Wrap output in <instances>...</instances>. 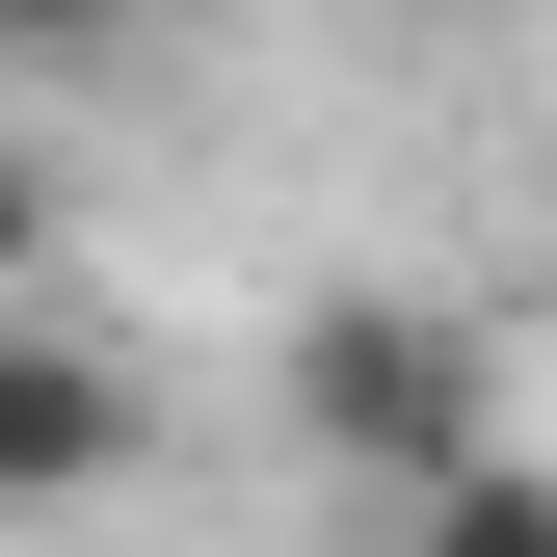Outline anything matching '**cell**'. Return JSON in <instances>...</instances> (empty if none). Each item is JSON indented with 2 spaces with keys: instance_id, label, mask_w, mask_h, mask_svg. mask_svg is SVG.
<instances>
[{
  "instance_id": "2",
  "label": "cell",
  "mask_w": 557,
  "mask_h": 557,
  "mask_svg": "<svg viewBox=\"0 0 557 557\" xmlns=\"http://www.w3.org/2000/svg\"><path fill=\"white\" fill-rule=\"evenodd\" d=\"M160 451V398H133V345L81 293H0V505H107V478Z\"/></svg>"
},
{
  "instance_id": "3",
  "label": "cell",
  "mask_w": 557,
  "mask_h": 557,
  "mask_svg": "<svg viewBox=\"0 0 557 557\" xmlns=\"http://www.w3.org/2000/svg\"><path fill=\"white\" fill-rule=\"evenodd\" d=\"M398 557H557V451H451V478H398Z\"/></svg>"
},
{
  "instance_id": "5",
  "label": "cell",
  "mask_w": 557,
  "mask_h": 557,
  "mask_svg": "<svg viewBox=\"0 0 557 557\" xmlns=\"http://www.w3.org/2000/svg\"><path fill=\"white\" fill-rule=\"evenodd\" d=\"M0 293H53V160L0 133Z\"/></svg>"
},
{
  "instance_id": "1",
  "label": "cell",
  "mask_w": 557,
  "mask_h": 557,
  "mask_svg": "<svg viewBox=\"0 0 557 557\" xmlns=\"http://www.w3.org/2000/svg\"><path fill=\"white\" fill-rule=\"evenodd\" d=\"M293 425L398 505V478L505 451V398H478V319H451V293H319V319H293Z\"/></svg>"
},
{
  "instance_id": "6",
  "label": "cell",
  "mask_w": 557,
  "mask_h": 557,
  "mask_svg": "<svg viewBox=\"0 0 557 557\" xmlns=\"http://www.w3.org/2000/svg\"><path fill=\"white\" fill-rule=\"evenodd\" d=\"M372 27H478V0H372Z\"/></svg>"
},
{
  "instance_id": "4",
  "label": "cell",
  "mask_w": 557,
  "mask_h": 557,
  "mask_svg": "<svg viewBox=\"0 0 557 557\" xmlns=\"http://www.w3.org/2000/svg\"><path fill=\"white\" fill-rule=\"evenodd\" d=\"M81 53H133V0H0V81H81Z\"/></svg>"
}]
</instances>
